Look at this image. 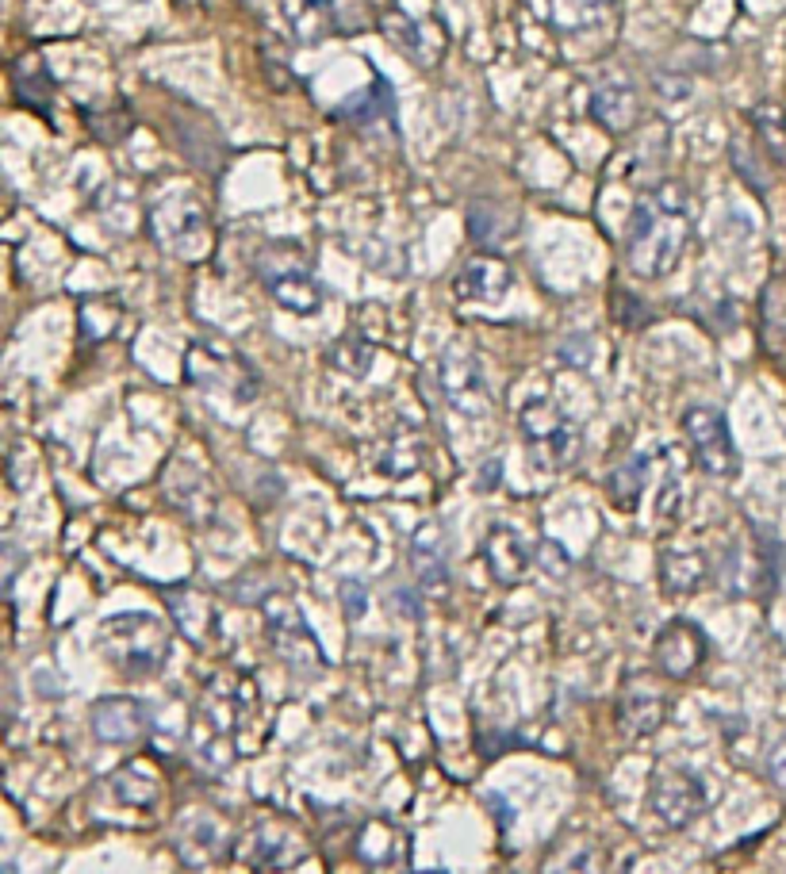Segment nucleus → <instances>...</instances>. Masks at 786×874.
<instances>
[{"label": "nucleus", "mask_w": 786, "mask_h": 874, "mask_svg": "<svg viewBox=\"0 0 786 874\" xmlns=\"http://www.w3.org/2000/svg\"><path fill=\"white\" fill-rule=\"evenodd\" d=\"M691 242V200L679 181L652 185L637 200L625 235V265L644 280H660L683 261Z\"/></svg>", "instance_id": "obj_1"}, {"label": "nucleus", "mask_w": 786, "mask_h": 874, "mask_svg": "<svg viewBox=\"0 0 786 874\" xmlns=\"http://www.w3.org/2000/svg\"><path fill=\"white\" fill-rule=\"evenodd\" d=\"M161 794L165 782L158 767L150 760H131L88 790V809H93L96 820H108V825H135V820H146L158 809Z\"/></svg>", "instance_id": "obj_2"}, {"label": "nucleus", "mask_w": 786, "mask_h": 874, "mask_svg": "<svg viewBox=\"0 0 786 874\" xmlns=\"http://www.w3.org/2000/svg\"><path fill=\"white\" fill-rule=\"evenodd\" d=\"M165 648H170V633L150 614H120L100 625V652L127 679L153 675L165 660Z\"/></svg>", "instance_id": "obj_3"}, {"label": "nucleus", "mask_w": 786, "mask_h": 874, "mask_svg": "<svg viewBox=\"0 0 786 874\" xmlns=\"http://www.w3.org/2000/svg\"><path fill=\"white\" fill-rule=\"evenodd\" d=\"M518 430L525 449L534 453V460L549 472H564L572 468L579 453H583V430L564 415L552 400H525L518 410Z\"/></svg>", "instance_id": "obj_4"}, {"label": "nucleus", "mask_w": 786, "mask_h": 874, "mask_svg": "<svg viewBox=\"0 0 786 874\" xmlns=\"http://www.w3.org/2000/svg\"><path fill=\"white\" fill-rule=\"evenodd\" d=\"M380 28L422 70H434L449 50V31L434 0H392L388 12L380 16Z\"/></svg>", "instance_id": "obj_5"}, {"label": "nucleus", "mask_w": 786, "mask_h": 874, "mask_svg": "<svg viewBox=\"0 0 786 874\" xmlns=\"http://www.w3.org/2000/svg\"><path fill=\"white\" fill-rule=\"evenodd\" d=\"M150 235L161 242L165 253L196 261L211 250V223L208 211L188 192H170L150 208Z\"/></svg>", "instance_id": "obj_6"}, {"label": "nucleus", "mask_w": 786, "mask_h": 874, "mask_svg": "<svg viewBox=\"0 0 786 874\" xmlns=\"http://www.w3.org/2000/svg\"><path fill=\"white\" fill-rule=\"evenodd\" d=\"M257 705L253 679H219L203 690L196 721H192V740L203 752L208 740H235L250 721V710Z\"/></svg>", "instance_id": "obj_7"}, {"label": "nucleus", "mask_w": 786, "mask_h": 874, "mask_svg": "<svg viewBox=\"0 0 786 874\" xmlns=\"http://www.w3.org/2000/svg\"><path fill=\"white\" fill-rule=\"evenodd\" d=\"M185 376L208 392H223L238 403H250L257 392V376L250 361L230 350L223 342H192L185 357Z\"/></svg>", "instance_id": "obj_8"}, {"label": "nucleus", "mask_w": 786, "mask_h": 874, "mask_svg": "<svg viewBox=\"0 0 786 874\" xmlns=\"http://www.w3.org/2000/svg\"><path fill=\"white\" fill-rule=\"evenodd\" d=\"M288 28L303 43H319L330 35H357L368 28V0H280Z\"/></svg>", "instance_id": "obj_9"}, {"label": "nucleus", "mask_w": 786, "mask_h": 874, "mask_svg": "<svg viewBox=\"0 0 786 874\" xmlns=\"http://www.w3.org/2000/svg\"><path fill=\"white\" fill-rule=\"evenodd\" d=\"M261 284L269 288V295L288 307L292 315H315L319 311V284L311 276V268H307L303 253L292 246V242H280V246H273L265 257H261Z\"/></svg>", "instance_id": "obj_10"}, {"label": "nucleus", "mask_w": 786, "mask_h": 874, "mask_svg": "<svg viewBox=\"0 0 786 874\" xmlns=\"http://www.w3.org/2000/svg\"><path fill=\"white\" fill-rule=\"evenodd\" d=\"M683 430H687V441L702 472H710V475L737 472V445H732L729 422L717 407H691L683 415Z\"/></svg>", "instance_id": "obj_11"}, {"label": "nucleus", "mask_w": 786, "mask_h": 874, "mask_svg": "<svg viewBox=\"0 0 786 874\" xmlns=\"http://www.w3.org/2000/svg\"><path fill=\"white\" fill-rule=\"evenodd\" d=\"M311 855V844L300 829L285 825V820H265L253 825L242 840V863H250L257 870H292Z\"/></svg>", "instance_id": "obj_12"}, {"label": "nucleus", "mask_w": 786, "mask_h": 874, "mask_svg": "<svg viewBox=\"0 0 786 874\" xmlns=\"http://www.w3.org/2000/svg\"><path fill=\"white\" fill-rule=\"evenodd\" d=\"M649 802H652L656 817H660L664 825L683 829L706 809V787H702V779L691 775L687 767H660L652 775Z\"/></svg>", "instance_id": "obj_13"}, {"label": "nucleus", "mask_w": 786, "mask_h": 874, "mask_svg": "<svg viewBox=\"0 0 786 874\" xmlns=\"http://www.w3.org/2000/svg\"><path fill=\"white\" fill-rule=\"evenodd\" d=\"M706 652H710V648H706V637H702L699 625L672 622V625L660 629V637H656L652 660L667 679H691V675L702 672Z\"/></svg>", "instance_id": "obj_14"}, {"label": "nucleus", "mask_w": 786, "mask_h": 874, "mask_svg": "<svg viewBox=\"0 0 786 874\" xmlns=\"http://www.w3.org/2000/svg\"><path fill=\"white\" fill-rule=\"evenodd\" d=\"M664 713V690L649 675H629L622 683V694H617V725H622L625 737H649L652 729H660Z\"/></svg>", "instance_id": "obj_15"}, {"label": "nucleus", "mask_w": 786, "mask_h": 874, "mask_svg": "<svg viewBox=\"0 0 786 874\" xmlns=\"http://www.w3.org/2000/svg\"><path fill=\"white\" fill-rule=\"evenodd\" d=\"M265 610H269V614H265V622H269V637H273V648L285 656L288 664H295V667H307V664L319 667V664H322V652H319V645H315L311 629L303 625L300 610H295L288 598H273Z\"/></svg>", "instance_id": "obj_16"}, {"label": "nucleus", "mask_w": 786, "mask_h": 874, "mask_svg": "<svg viewBox=\"0 0 786 874\" xmlns=\"http://www.w3.org/2000/svg\"><path fill=\"white\" fill-rule=\"evenodd\" d=\"M484 560H487V572H492L502 587H514V583H522L525 572H530L534 552H530V541H525L518 530H510V525L499 522L484 541Z\"/></svg>", "instance_id": "obj_17"}, {"label": "nucleus", "mask_w": 786, "mask_h": 874, "mask_svg": "<svg viewBox=\"0 0 786 874\" xmlns=\"http://www.w3.org/2000/svg\"><path fill=\"white\" fill-rule=\"evenodd\" d=\"M442 383H445V395L449 403L465 415H487L492 410V400H487V383L480 376V368L468 353H449L445 357V368H442Z\"/></svg>", "instance_id": "obj_18"}, {"label": "nucleus", "mask_w": 786, "mask_h": 874, "mask_svg": "<svg viewBox=\"0 0 786 874\" xmlns=\"http://www.w3.org/2000/svg\"><path fill=\"white\" fill-rule=\"evenodd\" d=\"M357 855L372 874H395L407 867V837L384 820H372L357 837Z\"/></svg>", "instance_id": "obj_19"}, {"label": "nucleus", "mask_w": 786, "mask_h": 874, "mask_svg": "<svg viewBox=\"0 0 786 874\" xmlns=\"http://www.w3.org/2000/svg\"><path fill=\"white\" fill-rule=\"evenodd\" d=\"M510 288V268L499 257H476L457 276V300L465 303H499Z\"/></svg>", "instance_id": "obj_20"}, {"label": "nucleus", "mask_w": 786, "mask_h": 874, "mask_svg": "<svg viewBox=\"0 0 786 874\" xmlns=\"http://www.w3.org/2000/svg\"><path fill=\"white\" fill-rule=\"evenodd\" d=\"M591 115L614 135H625L641 123V96L629 85H602L591 100Z\"/></svg>", "instance_id": "obj_21"}, {"label": "nucleus", "mask_w": 786, "mask_h": 874, "mask_svg": "<svg viewBox=\"0 0 786 874\" xmlns=\"http://www.w3.org/2000/svg\"><path fill=\"white\" fill-rule=\"evenodd\" d=\"M660 580H664V595H691L706 583V557L699 548H683V545H667L660 557Z\"/></svg>", "instance_id": "obj_22"}, {"label": "nucleus", "mask_w": 786, "mask_h": 874, "mask_svg": "<svg viewBox=\"0 0 786 874\" xmlns=\"http://www.w3.org/2000/svg\"><path fill=\"white\" fill-rule=\"evenodd\" d=\"M143 725H146L143 710H138L135 702H127V698H108V702H100L93 710V732L104 744L135 740L138 732H143Z\"/></svg>", "instance_id": "obj_23"}, {"label": "nucleus", "mask_w": 786, "mask_h": 874, "mask_svg": "<svg viewBox=\"0 0 786 874\" xmlns=\"http://www.w3.org/2000/svg\"><path fill=\"white\" fill-rule=\"evenodd\" d=\"M614 16V0H549V23L564 35L591 31Z\"/></svg>", "instance_id": "obj_24"}, {"label": "nucleus", "mask_w": 786, "mask_h": 874, "mask_svg": "<svg viewBox=\"0 0 786 874\" xmlns=\"http://www.w3.org/2000/svg\"><path fill=\"white\" fill-rule=\"evenodd\" d=\"M759 326H764V350L779 353L786 345V280L775 276L759 292Z\"/></svg>", "instance_id": "obj_25"}, {"label": "nucleus", "mask_w": 786, "mask_h": 874, "mask_svg": "<svg viewBox=\"0 0 786 874\" xmlns=\"http://www.w3.org/2000/svg\"><path fill=\"white\" fill-rule=\"evenodd\" d=\"M12 85H16V93H20L23 104L46 115V108H50V88H54V85H50V73L43 66V58H38V54L20 58L16 66H12Z\"/></svg>", "instance_id": "obj_26"}, {"label": "nucleus", "mask_w": 786, "mask_h": 874, "mask_svg": "<svg viewBox=\"0 0 786 874\" xmlns=\"http://www.w3.org/2000/svg\"><path fill=\"white\" fill-rule=\"evenodd\" d=\"M752 127H756L759 146L767 150V158L786 165V111L775 100H759L752 108Z\"/></svg>", "instance_id": "obj_27"}, {"label": "nucleus", "mask_w": 786, "mask_h": 874, "mask_svg": "<svg viewBox=\"0 0 786 874\" xmlns=\"http://www.w3.org/2000/svg\"><path fill=\"white\" fill-rule=\"evenodd\" d=\"M644 472H649V460L644 457H633L625 465H617L614 475H610V503L617 510H633L637 499L644 491Z\"/></svg>", "instance_id": "obj_28"}, {"label": "nucleus", "mask_w": 786, "mask_h": 874, "mask_svg": "<svg viewBox=\"0 0 786 874\" xmlns=\"http://www.w3.org/2000/svg\"><path fill=\"white\" fill-rule=\"evenodd\" d=\"M415 568H418V580L426 587H442L445 583V564H442V533L430 525V548H426V537H415Z\"/></svg>", "instance_id": "obj_29"}, {"label": "nucleus", "mask_w": 786, "mask_h": 874, "mask_svg": "<svg viewBox=\"0 0 786 874\" xmlns=\"http://www.w3.org/2000/svg\"><path fill=\"white\" fill-rule=\"evenodd\" d=\"M732 165H737V169L744 173V181H749L756 192H764L767 188V181H764V177H759L756 173V161H752V153H749V146H740V143H732Z\"/></svg>", "instance_id": "obj_30"}]
</instances>
